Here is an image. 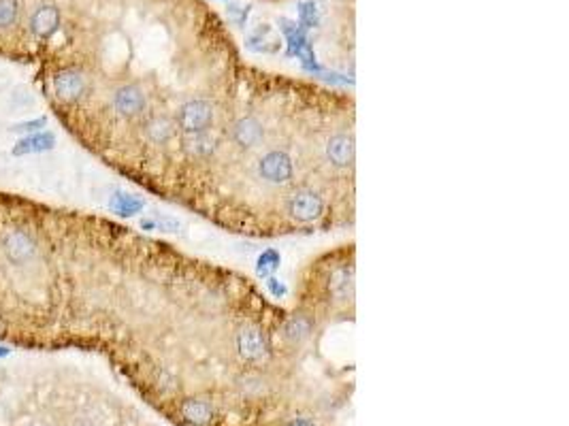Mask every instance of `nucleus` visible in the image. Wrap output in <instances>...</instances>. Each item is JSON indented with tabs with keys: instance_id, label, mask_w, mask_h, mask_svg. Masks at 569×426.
Masks as SVG:
<instances>
[{
	"instance_id": "obj_6",
	"label": "nucleus",
	"mask_w": 569,
	"mask_h": 426,
	"mask_svg": "<svg viewBox=\"0 0 569 426\" xmlns=\"http://www.w3.org/2000/svg\"><path fill=\"white\" fill-rule=\"evenodd\" d=\"M45 126V118H36V120H30V122H22V124H15L11 130L13 132H34L38 128Z\"/></svg>"
},
{
	"instance_id": "obj_2",
	"label": "nucleus",
	"mask_w": 569,
	"mask_h": 426,
	"mask_svg": "<svg viewBox=\"0 0 569 426\" xmlns=\"http://www.w3.org/2000/svg\"><path fill=\"white\" fill-rule=\"evenodd\" d=\"M54 90L58 94V99L64 103H75L85 94V77L79 71L64 69L56 73L54 77Z\"/></svg>"
},
{
	"instance_id": "obj_8",
	"label": "nucleus",
	"mask_w": 569,
	"mask_h": 426,
	"mask_svg": "<svg viewBox=\"0 0 569 426\" xmlns=\"http://www.w3.org/2000/svg\"><path fill=\"white\" fill-rule=\"evenodd\" d=\"M9 354V350H5V348H0V356H7Z\"/></svg>"
},
{
	"instance_id": "obj_3",
	"label": "nucleus",
	"mask_w": 569,
	"mask_h": 426,
	"mask_svg": "<svg viewBox=\"0 0 569 426\" xmlns=\"http://www.w3.org/2000/svg\"><path fill=\"white\" fill-rule=\"evenodd\" d=\"M60 26V11L54 5H43L30 20V30L38 38H50Z\"/></svg>"
},
{
	"instance_id": "obj_1",
	"label": "nucleus",
	"mask_w": 569,
	"mask_h": 426,
	"mask_svg": "<svg viewBox=\"0 0 569 426\" xmlns=\"http://www.w3.org/2000/svg\"><path fill=\"white\" fill-rule=\"evenodd\" d=\"M0 246H3L5 256L13 262V264H28L34 256H36V243L34 239L17 228H11L3 234L0 239Z\"/></svg>"
},
{
	"instance_id": "obj_4",
	"label": "nucleus",
	"mask_w": 569,
	"mask_h": 426,
	"mask_svg": "<svg viewBox=\"0 0 569 426\" xmlns=\"http://www.w3.org/2000/svg\"><path fill=\"white\" fill-rule=\"evenodd\" d=\"M54 134L52 132H34L22 141H17L13 148V156H26V154H38L54 148Z\"/></svg>"
},
{
	"instance_id": "obj_5",
	"label": "nucleus",
	"mask_w": 569,
	"mask_h": 426,
	"mask_svg": "<svg viewBox=\"0 0 569 426\" xmlns=\"http://www.w3.org/2000/svg\"><path fill=\"white\" fill-rule=\"evenodd\" d=\"M20 13L17 0H0V28H9L15 24Z\"/></svg>"
},
{
	"instance_id": "obj_7",
	"label": "nucleus",
	"mask_w": 569,
	"mask_h": 426,
	"mask_svg": "<svg viewBox=\"0 0 569 426\" xmlns=\"http://www.w3.org/2000/svg\"><path fill=\"white\" fill-rule=\"evenodd\" d=\"M286 426H318V424H316V420H314V418H305V416H303V418H295V420H290Z\"/></svg>"
}]
</instances>
